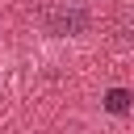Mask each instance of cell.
Wrapping results in <instances>:
<instances>
[{
	"label": "cell",
	"instance_id": "6da1fadb",
	"mask_svg": "<svg viewBox=\"0 0 134 134\" xmlns=\"http://www.w3.org/2000/svg\"><path fill=\"white\" fill-rule=\"evenodd\" d=\"M88 25V13L84 8H50L46 13V29L50 34H80Z\"/></svg>",
	"mask_w": 134,
	"mask_h": 134
},
{
	"label": "cell",
	"instance_id": "7a4b0ae2",
	"mask_svg": "<svg viewBox=\"0 0 134 134\" xmlns=\"http://www.w3.org/2000/svg\"><path fill=\"white\" fill-rule=\"evenodd\" d=\"M130 100H134V96H130L126 88H109V92H105V109H109V113H126Z\"/></svg>",
	"mask_w": 134,
	"mask_h": 134
}]
</instances>
